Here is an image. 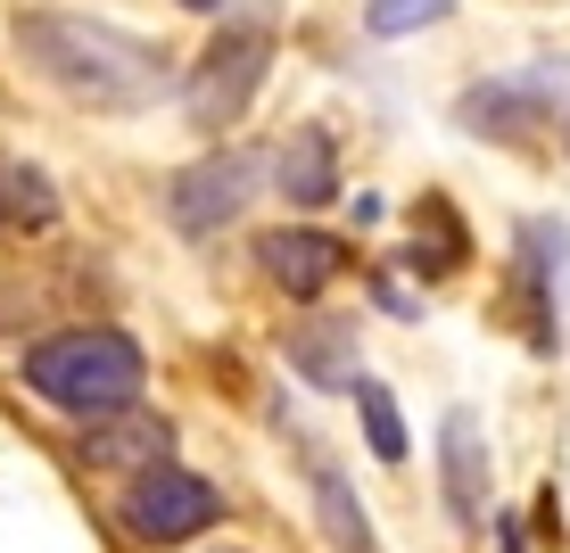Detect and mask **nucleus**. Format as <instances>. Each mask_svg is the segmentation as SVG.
I'll list each match as a JSON object with an SVG mask.
<instances>
[{
    "label": "nucleus",
    "instance_id": "1",
    "mask_svg": "<svg viewBox=\"0 0 570 553\" xmlns=\"http://www.w3.org/2000/svg\"><path fill=\"white\" fill-rule=\"evenodd\" d=\"M17 50L83 108H149L157 91H166V50L141 42V33H125V26H108V17L26 9L17 17Z\"/></svg>",
    "mask_w": 570,
    "mask_h": 553
},
{
    "label": "nucleus",
    "instance_id": "2",
    "mask_svg": "<svg viewBox=\"0 0 570 553\" xmlns=\"http://www.w3.org/2000/svg\"><path fill=\"white\" fill-rule=\"evenodd\" d=\"M17 381L33 388L42 405L75 413V422H116V413L141 405V381H149V355L125 339V330H58V339L26 347V372Z\"/></svg>",
    "mask_w": 570,
    "mask_h": 553
},
{
    "label": "nucleus",
    "instance_id": "3",
    "mask_svg": "<svg viewBox=\"0 0 570 553\" xmlns=\"http://www.w3.org/2000/svg\"><path fill=\"white\" fill-rule=\"evenodd\" d=\"M257 174H265V157L257 149H215L199 157V166H183L166 182V215H174V231H190V240H215V231H232L248 215V199H257Z\"/></svg>",
    "mask_w": 570,
    "mask_h": 553
},
{
    "label": "nucleus",
    "instance_id": "4",
    "mask_svg": "<svg viewBox=\"0 0 570 553\" xmlns=\"http://www.w3.org/2000/svg\"><path fill=\"white\" fill-rule=\"evenodd\" d=\"M215 521H224L215 480H199V471H183V463L132 471V487H125V529H132V537H149V545H190V537H207Z\"/></svg>",
    "mask_w": 570,
    "mask_h": 553
},
{
    "label": "nucleus",
    "instance_id": "5",
    "mask_svg": "<svg viewBox=\"0 0 570 553\" xmlns=\"http://www.w3.org/2000/svg\"><path fill=\"white\" fill-rule=\"evenodd\" d=\"M265 67H273V42L257 26H232V33H215L207 58L183 75V116L190 125H232L248 100H257V83H265Z\"/></svg>",
    "mask_w": 570,
    "mask_h": 553
},
{
    "label": "nucleus",
    "instance_id": "6",
    "mask_svg": "<svg viewBox=\"0 0 570 553\" xmlns=\"http://www.w3.org/2000/svg\"><path fill=\"white\" fill-rule=\"evenodd\" d=\"M257 265H265L273 289H289L298 306H314L331 282H340L347 248L331 240V231H265V240H257Z\"/></svg>",
    "mask_w": 570,
    "mask_h": 553
},
{
    "label": "nucleus",
    "instance_id": "7",
    "mask_svg": "<svg viewBox=\"0 0 570 553\" xmlns=\"http://www.w3.org/2000/svg\"><path fill=\"white\" fill-rule=\"evenodd\" d=\"M455 116L471 132H497V141H513V132H529L538 116H554V100H546V67L538 75H497V83H471Z\"/></svg>",
    "mask_w": 570,
    "mask_h": 553
},
{
    "label": "nucleus",
    "instance_id": "8",
    "mask_svg": "<svg viewBox=\"0 0 570 553\" xmlns=\"http://www.w3.org/2000/svg\"><path fill=\"white\" fill-rule=\"evenodd\" d=\"M439 480H446L455 521H480L488 512V438H480V413L471 405H455L439 422Z\"/></svg>",
    "mask_w": 570,
    "mask_h": 553
},
{
    "label": "nucleus",
    "instance_id": "9",
    "mask_svg": "<svg viewBox=\"0 0 570 553\" xmlns=\"http://www.w3.org/2000/svg\"><path fill=\"white\" fill-rule=\"evenodd\" d=\"M273 174H282V199L289 207H331L340 199V149H331V132L323 125H306V132H289L282 157H273Z\"/></svg>",
    "mask_w": 570,
    "mask_h": 553
},
{
    "label": "nucleus",
    "instance_id": "10",
    "mask_svg": "<svg viewBox=\"0 0 570 553\" xmlns=\"http://www.w3.org/2000/svg\"><path fill=\"white\" fill-rule=\"evenodd\" d=\"M83 463H141V471H157L166 463V422L157 413H116V422H91L83 429Z\"/></svg>",
    "mask_w": 570,
    "mask_h": 553
},
{
    "label": "nucleus",
    "instance_id": "11",
    "mask_svg": "<svg viewBox=\"0 0 570 553\" xmlns=\"http://www.w3.org/2000/svg\"><path fill=\"white\" fill-rule=\"evenodd\" d=\"M289 364H298L314 388H356V381H364L356 330H340V323H306L298 339H289Z\"/></svg>",
    "mask_w": 570,
    "mask_h": 553
},
{
    "label": "nucleus",
    "instance_id": "12",
    "mask_svg": "<svg viewBox=\"0 0 570 553\" xmlns=\"http://www.w3.org/2000/svg\"><path fill=\"white\" fill-rule=\"evenodd\" d=\"M0 224L9 231H50L58 224V182L26 157H0Z\"/></svg>",
    "mask_w": 570,
    "mask_h": 553
},
{
    "label": "nucleus",
    "instance_id": "13",
    "mask_svg": "<svg viewBox=\"0 0 570 553\" xmlns=\"http://www.w3.org/2000/svg\"><path fill=\"white\" fill-rule=\"evenodd\" d=\"M314 504H323V529H331V545H340V553H381V545H372L364 504H356V487H347L323 454H314Z\"/></svg>",
    "mask_w": 570,
    "mask_h": 553
},
{
    "label": "nucleus",
    "instance_id": "14",
    "mask_svg": "<svg viewBox=\"0 0 570 553\" xmlns=\"http://www.w3.org/2000/svg\"><path fill=\"white\" fill-rule=\"evenodd\" d=\"M356 413H364V446L381 454V463H405V413L381 381H356Z\"/></svg>",
    "mask_w": 570,
    "mask_h": 553
},
{
    "label": "nucleus",
    "instance_id": "15",
    "mask_svg": "<svg viewBox=\"0 0 570 553\" xmlns=\"http://www.w3.org/2000/svg\"><path fill=\"white\" fill-rule=\"evenodd\" d=\"M439 17H455V0H372L364 33L372 42H397V33H422V26H439Z\"/></svg>",
    "mask_w": 570,
    "mask_h": 553
},
{
    "label": "nucleus",
    "instance_id": "16",
    "mask_svg": "<svg viewBox=\"0 0 570 553\" xmlns=\"http://www.w3.org/2000/svg\"><path fill=\"white\" fill-rule=\"evenodd\" d=\"M183 9H190V17H224V0H183Z\"/></svg>",
    "mask_w": 570,
    "mask_h": 553
}]
</instances>
